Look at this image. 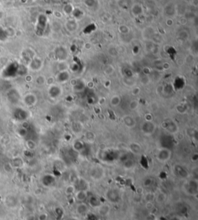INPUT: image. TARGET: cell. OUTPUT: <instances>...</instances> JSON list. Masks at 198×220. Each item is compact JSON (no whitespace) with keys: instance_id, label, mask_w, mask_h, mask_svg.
<instances>
[{"instance_id":"cell-1","label":"cell","mask_w":198,"mask_h":220,"mask_svg":"<svg viewBox=\"0 0 198 220\" xmlns=\"http://www.w3.org/2000/svg\"><path fill=\"white\" fill-rule=\"evenodd\" d=\"M184 191L189 195L195 196L198 192V182L197 179L189 180L184 185Z\"/></svg>"},{"instance_id":"cell-2","label":"cell","mask_w":198,"mask_h":220,"mask_svg":"<svg viewBox=\"0 0 198 220\" xmlns=\"http://www.w3.org/2000/svg\"><path fill=\"white\" fill-rule=\"evenodd\" d=\"M89 175L92 179L98 181V180L102 179L103 178L105 177V169L100 165H95L90 169Z\"/></svg>"},{"instance_id":"cell-3","label":"cell","mask_w":198,"mask_h":220,"mask_svg":"<svg viewBox=\"0 0 198 220\" xmlns=\"http://www.w3.org/2000/svg\"><path fill=\"white\" fill-rule=\"evenodd\" d=\"M172 152L167 148H161L159 149V151L156 153V159L160 162L166 163L169 161V159L171 158Z\"/></svg>"},{"instance_id":"cell-4","label":"cell","mask_w":198,"mask_h":220,"mask_svg":"<svg viewBox=\"0 0 198 220\" xmlns=\"http://www.w3.org/2000/svg\"><path fill=\"white\" fill-rule=\"evenodd\" d=\"M162 127L170 134H177L179 131V127L177 123L172 121H166L162 123Z\"/></svg>"},{"instance_id":"cell-5","label":"cell","mask_w":198,"mask_h":220,"mask_svg":"<svg viewBox=\"0 0 198 220\" xmlns=\"http://www.w3.org/2000/svg\"><path fill=\"white\" fill-rule=\"evenodd\" d=\"M105 197L108 199V201L110 202L116 203V202L119 201L120 199L119 191L115 189H110L106 191Z\"/></svg>"},{"instance_id":"cell-6","label":"cell","mask_w":198,"mask_h":220,"mask_svg":"<svg viewBox=\"0 0 198 220\" xmlns=\"http://www.w3.org/2000/svg\"><path fill=\"white\" fill-rule=\"evenodd\" d=\"M156 126L153 121H145L141 126V131L145 135H151L155 132Z\"/></svg>"},{"instance_id":"cell-7","label":"cell","mask_w":198,"mask_h":220,"mask_svg":"<svg viewBox=\"0 0 198 220\" xmlns=\"http://www.w3.org/2000/svg\"><path fill=\"white\" fill-rule=\"evenodd\" d=\"M173 172L177 177L181 179H186L189 177L188 171L182 165H176L173 168Z\"/></svg>"},{"instance_id":"cell-8","label":"cell","mask_w":198,"mask_h":220,"mask_svg":"<svg viewBox=\"0 0 198 220\" xmlns=\"http://www.w3.org/2000/svg\"><path fill=\"white\" fill-rule=\"evenodd\" d=\"M62 89L60 86L53 84L51 86H50L49 89H48V93L49 96L52 99H56L59 97L61 94H62Z\"/></svg>"},{"instance_id":"cell-9","label":"cell","mask_w":198,"mask_h":220,"mask_svg":"<svg viewBox=\"0 0 198 220\" xmlns=\"http://www.w3.org/2000/svg\"><path fill=\"white\" fill-rule=\"evenodd\" d=\"M41 182H42V184H43V186L49 188V187L53 186L56 184L57 180H56L55 176H53V175L47 174V175H43L42 179H41Z\"/></svg>"},{"instance_id":"cell-10","label":"cell","mask_w":198,"mask_h":220,"mask_svg":"<svg viewBox=\"0 0 198 220\" xmlns=\"http://www.w3.org/2000/svg\"><path fill=\"white\" fill-rule=\"evenodd\" d=\"M56 81L58 82V83H60V84H64V83H66L70 79V74L69 72L65 70V71H60L56 77Z\"/></svg>"},{"instance_id":"cell-11","label":"cell","mask_w":198,"mask_h":220,"mask_svg":"<svg viewBox=\"0 0 198 220\" xmlns=\"http://www.w3.org/2000/svg\"><path fill=\"white\" fill-rule=\"evenodd\" d=\"M76 212L77 214L81 215H86L89 213L88 206L84 202H80L76 206Z\"/></svg>"},{"instance_id":"cell-12","label":"cell","mask_w":198,"mask_h":220,"mask_svg":"<svg viewBox=\"0 0 198 220\" xmlns=\"http://www.w3.org/2000/svg\"><path fill=\"white\" fill-rule=\"evenodd\" d=\"M124 125L126 126L128 128H134L136 125V121L133 117H132L130 115H125L122 118Z\"/></svg>"},{"instance_id":"cell-13","label":"cell","mask_w":198,"mask_h":220,"mask_svg":"<svg viewBox=\"0 0 198 220\" xmlns=\"http://www.w3.org/2000/svg\"><path fill=\"white\" fill-rule=\"evenodd\" d=\"M73 149L77 152H82L85 150V144L81 140H76L73 143Z\"/></svg>"},{"instance_id":"cell-14","label":"cell","mask_w":198,"mask_h":220,"mask_svg":"<svg viewBox=\"0 0 198 220\" xmlns=\"http://www.w3.org/2000/svg\"><path fill=\"white\" fill-rule=\"evenodd\" d=\"M37 98L36 97L33 93H29L24 97V102L26 104L27 106H34L36 104Z\"/></svg>"},{"instance_id":"cell-15","label":"cell","mask_w":198,"mask_h":220,"mask_svg":"<svg viewBox=\"0 0 198 220\" xmlns=\"http://www.w3.org/2000/svg\"><path fill=\"white\" fill-rule=\"evenodd\" d=\"M75 198L80 202H84L88 199V191L84 190H78L75 191Z\"/></svg>"},{"instance_id":"cell-16","label":"cell","mask_w":198,"mask_h":220,"mask_svg":"<svg viewBox=\"0 0 198 220\" xmlns=\"http://www.w3.org/2000/svg\"><path fill=\"white\" fill-rule=\"evenodd\" d=\"M129 150L132 153L138 155V154L141 153V151H142V147L139 144L133 142L129 144Z\"/></svg>"},{"instance_id":"cell-17","label":"cell","mask_w":198,"mask_h":220,"mask_svg":"<svg viewBox=\"0 0 198 220\" xmlns=\"http://www.w3.org/2000/svg\"><path fill=\"white\" fill-rule=\"evenodd\" d=\"M78 190H84V191H87V189H88V184L85 179L84 178H79L77 180V182L76 186Z\"/></svg>"},{"instance_id":"cell-18","label":"cell","mask_w":198,"mask_h":220,"mask_svg":"<svg viewBox=\"0 0 198 220\" xmlns=\"http://www.w3.org/2000/svg\"><path fill=\"white\" fill-rule=\"evenodd\" d=\"M89 205L93 208H98L101 205V202L98 197L91 196L89 199Z\"/></svg>"},{"instance_id":"cell-19","label":"cell","mask_w":198,"mask_h":220,"mask_svg":"<svg viewBox=\"0 0 198 220\" xmlns=\"http://www.w3.org/2000/svg\"><path fill=\"white\" fill-rule=\"evenodd\" d=\"M121 104V97L118 95H114L110 98L109 104L113 108H116Z\"/></svg>"},{"instance_id":"cell-20","label":"cell","mask_w":198,"mask_h":220,"mask_svg":"<svg viewBox=\"0 0 198 220\" xmlns=\"http://www.w3.org/2000/svg\"><path fill=\"white\" fill-rule=\"evenodd\" d=\"M41 66H42V62L38 58H35L30 63V68L34 70H37V69H40Z\"/></svg>"},{"instance_id":"cell-21","label":"cell","mask_w":198,"mask_h":220,"mask_svg":"<svg viewBox=\"0 0 198 220\" xmlns=\"http://www.w3.org/2000/svg\"><path fill=\"white\" fill-rule=\"evenodd\" d=\"M84 138H85V141L88 142V143H92L95 140V133H93L92 131H88L85 132L84 134Z\"/></svg>"},{"instance_id":"cell-22","label":"cell","mask_w":198,"mask_h":220,"mask_svg":"<svg viewBox=\"0 0 198 220\" xmlns=\"http://www.w3.org/2000/svg\"><path fill=\"white\" fill-rule=\"evenodd\" d=\"M85 83L82 80H77V83L74 87H73V90L75 92H81V91H84V89L85 87Z\"/></svg>"},{"instance_id":"cell-23","label":"cell","mask_w":198,"mask_h":220,"mask_svg":"<svg viewBox=\"0 0 198 220\" xmlns=\"http://www.w3.org/2000/svg\"><path fill=\"white\" fill-rule=\"evenodd\" d=\"M134 165H135V161L132 158H126L123 161V167L126 169H131L134 167Z\"/></svg>"},{"instance_id":"cell-24","label":"cell","mask_w":198,"mask_h":220,"mask_svg":"<svg viewBox=\"0 0 198 220\" xmlns=\"http://www.w3.org/2000/svg\"><path fill=\"white\" fill-rule=\"evenodd\" d=\"M155 200L158 203H162L166 200V195L162 191L159 192L156 195H155Z\"/></svg>"},{"instance_id":"cell-25","label":"cell","mask_w":198,"mask_h":220,"mask_svg":"<svg viewBox=\"0 0 198 220\" xmlns=\"http://www.w3.org/2000/svg\"><path fill=\"white\" fill-rule=\"evenodd\" d=\"M110 208L108 206H105V205H101L100 207H98V212L101 215H105L109 213Z\"/></svg>"},{"instance_id":"cell-26","label":"cell","mask_w":198,"mask_h":220,"mask_svg":"<svg viewBox=\"0 0 198 220\" xmlns=\"http://www.w3.org/2000/svg\"><path fill=\"white\" fill-rule=\"evenodd\" d=\"M139 106V102H138V100H132L129 104V110H136L137 108H138Z\"/></svg>"},{"instance_id":"cell-27","label":"cell","mask_w":198,"mask_h":220,"mask_svg":"<svg viewBox=\"0 0 198 220\" xmlns=\"http://www.w3.org/2000/svg\"><path fill=\"white\" fill-rule=\"evenodd\" d=\"M176 110L178 113H180V114H186V111H187V109H186V107L184 104H178L176 107Z\"/></svg>"},{"instance_id":"cell-28","label":"cell","mask_w":198,"mask_h":220,"mask_svg":"<svg viewBox=\"0 0 198 220\" xmlns=\"http://www.w3.org/2000/svg\"><path fill=\"white\" fill-rule=\"evenodd\" d=\"M77 23L74 21H70L67 23V28L69 31H75L77 29Z\"/></svg>"},{"instance_id":"cell-29","label":"cell","mask_w":198,"mask_h":220,"mask_svg":"<svg viewBox=\"0 0 198 220\" xmlns=\"http://www.w3.org/2000/svg\"><path fill=\"white\" fill-rule=\"evenodd\" d=\"M75 190H76V187H75V185H71L67 186V188H66V189H65V192H66L67 195H73V194L75 193Z\"/></svg>"},{"instance_id":"cell-30","label":"cell","mask_w":198,"mask_h":220,"mask_svg":"<svg viewBox=\"0 0 198 220\" xmlns=\"http://www.w3.org/2000/svg\"><path fill=\"white\" fill-rule=\"evenodd\" d=\"M145 199H146V201L147 202H153V200H155V195L153 193H147L146 195V196H145Z\"/></svg>"},{"instance_id":"cell-31","label":"cell","mask_w":198,"mask_h":220,"mask_svg":"<svg viewBox=\"0 0 198 220\" xmlns=\"http://www.w3.org/2000/svg\"><path fill=\"white\" fill-rule=\"evenodd\" d=\"M67 65L64 62H63V61L60 63V64L58 65V69H59L60 72L67 70Z\"/></svg>"},{"instance_id":"cell-32","label":"cell","mask_w":198,"mask_h":220,"mask_svg":"<svg viewBox=\"0 0 198 220\" xmlns=\"http://www.w3.org/2000/svg\"><path fill=\"white\" fill-rule=\"evenodd\" d=\"M141 92V88L140 87H134L132 89V93L133 94L134 96H137Z\"/></svg>"},{"instance_id":"cell-33","label":"cell","mask_w":198,"mask_h":220,"mask_svg":"<svg viewBox=\"0 0 198 220\" xmlns=\"http://www.w3.org/2000/svg\"><path fill=\"white\" fill-rule=\"evenodd\" d=\"M46 82L45 77H43V76H40L36 78V83L38 84H43Z\"/></svg>"},{"instance_id":"cell-34","label":"cell","mask_w":198,"mask_h":220,"mask_svg":"<svg viewBox=\"0 0 198 220\" xmlns=\"http://www.w3.org/2000/svg\"><path fill=\"white\" fill-rule=\"evenodd\" d=\"M145 120H146V121H153V115L151 114L150 113L146 114L145 115Z\"/></svg>"},{"instance_id":"cell-35","label":"cell","mask_w":198,"mask_h":220,"mask_svg":"<svg viewBox=\"0 0 198 220\" xmlns=\"http://www.w3.org/2000/svg\"><path fill=\"white\" fill-rule=\"evenodd\" d=\"M86 219L88 220H98L97 219L98 218L96 217L95 215H92V214H90V213H88L86 215Z\"/></svg>"},{"instance_id":"cell-36","label":"cell","mask_w":198,"mask_h":220,"mask_svg":"<svg viewBox=\"0 0 198 220\" xmlns=\"http://www.w3.org/2000/svg\"><path fill=\"white\" fill-rule=\"evenodd\" d=\"M113 71H114V69H113V67H111V66L108 67L105 70V74H108V75L112 74V73H113Z\"/></svg>"},{"instance_id":"cell-37","label":"cell","mask_w":198,"mask_h":220,"mask_svg":"<svg viewBox=\"0 0 198 220\" xmlns=\"http://www.w3.org/2000/svg\"><path fill=\"white\" fill-rule=\"evenodd\" d=\"M27 146L29 147V149H34L36 148V144L33 141H29L27 142Z\"/></svg>"},{"instance_id":"cell-38","label":"cell","mask_w":198,"mask_h":220,"mask_svg":"<svg viewBox=\"0 0 198 220\" xmlns=\"http://www.w3.org/2000/svg\"><path fill=\"white\" fill-rule=\"evenodd\" d=\"M85 86L89 89H93L95 87V83L92 80H91V81L87 82L86 84H85Z\"/></svg>"},{"instance_id":"cell-39","label":"cell","mask_w":198,"mask_h":220,"mask_svg":"<svg viewBox=\"0 0 198 220\" xmlns=\"http://www.w3.org/2000/svg\"><path fill=\"white\" fill-rule=\"evenodd\" d=\"M153 183V181L150 178H146L145 181H144V185L145 186H150Z\"/></svg>"},{"instance_id":"cell-40","label":"cell","mask_w":198,"mask_h":220,"mask_svg":"<svg viewBox=\"0 0 198 220\" xmlns=\"http://www.w3.org/2000/svg\"><path fill=\"white\" fill-rule=\"evenodd\" d=\"M150 69L148 68V67H144L143 69V74L145 76H149V75L150 74Z\"/></svg>"},{"instance_id":"cell-41","label":"cell","mask_w":198,"mask_h":220,"mask_svg":"<svg viewBox=\"0 0 198 220\" xmlns=\"http://www.w3.org/2000/svg\"><path fill=\"white\" fill-rule=\"evenodd\" d=\"M46 82H47V84L49 86H51L53 84H54L55 80L53 79V77H50V78H48V79L46 80Z\"/></svg>"},{"instance_id":"cell-42","label":"cell","mask_w":198,"mask_h":220,"mask_svg":"<svg viewBox=\"0 0 198 220\" xmlns=\"http://www.w3.org/2000/svg\"><path fill=\"white\" fill-rule=\"evenodd\" d=\"M156 93L158 94H160V93H163V86L162 85H160V86L157 87L156 89Z\"/></svg>"},{"instance_id":"cell-43","label":"cell","mask_w":198,"mask_h":220,"mask_svg":"<svg viewBox=\"0 0 198 220\" xmlns=\"http://www.w3.org/2000/svg\"><path fill=\"white\" fill-rule=\"evenodd\" d=\"M120 31L122 33H126L129 32V29H128V27H125V26H122V27H120Z\"/></svg>"},{"instance_id":"cell-44","label":"cell","mask_w":198,"mask_h":220,"mask_svg":"<svg viewBox=\"0 0 198 220\" xmlns=\"http://www.w3.org/2000/svg\"><path fill=\"white\" fill-rule=\"evenodd\" d=\"M146 220H157V218H156V216L155 215L150 214V215H149L146 218Z\"/></svg>"},{"instance_id":"cell-45","label":"cell","mask_w":198,"mask_h":220,"mask_svg":"<svg viewBox=\"0 0 198 220\" xmlns=\"http://www.w3.org/2000/svg\"><path fill=\"white\" fill-rule=\"evenodd\" d=\"M146 207L147 209H151V208H153V202H147L146 204Z\"/></svg>"},{"instance_id":"cell-46","label":"cell","mask_w":198,"mask_h":220,"mask_svg":"<svg viewBox=\"0 0 198 220\" xmlns=\"http://www.w3.org/2000/svg\"><path fill=\"white\" fill-rule=\"evenodd\" d=\"M77 80H78L77 79H72L70 80V84H71V85L72 86V87L76 85V84L77 83Z\"/></svg>"},{"instance_id":"cell-47","label":"cell","mask_w":198,"mask_h":220,"mask_svg":"<svg viewBox=\"0 0 198 220\" xmlns=\"http://www.w3.org/2000/svg\"><path fill=\"white\" fill-rule=\"evenodd\" d=\"M168 220H181V219L179 217V216H177V215H175V216H173V217L169 218Z\"/></svg>"},{"instance_id":"cell-48","label":"cell","mask_w":198,"mask_h":220,"mask_svg":"<svg viewBox=\"0 0 198 220\" xmlns=\"http://www.w3.org/2000/svg\"><path fill=\"white\" fill-rule=\"evenodd\" d=\"M104 86H105V87H109L111 86V81H109V80L105 81V84H104Z\"/></svg>"},{"instance_id":"cell-49","label":"cell","mask_w":198,"mask_h":220,"mask_svg":"<svg viewBox=\"0 0 198 220\" xmlns=\"http://www.w3.org/2000/svg\"><path fill=\"white\" fill-rule=\"evenodd\" d=\"M105 100L104 97H101V98H99V104H103L105 103Z\"/></svg>"},{"instance_id":"cell-50","label":"cell","mask_w":198,"mask_h":220,"mask_svg":"<svg viewBox=\"0 0 198 220\" xmlns=\"http://www.w3.org/2000/svg\"><path fill=\"white\" fill-rule=\"evenodd\" d=\"M67 220H79L77 218H75V217H70L68 218Z\"/></svg>"}]
</instances>
